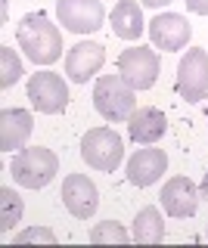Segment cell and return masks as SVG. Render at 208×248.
<instances>
[{
	"mask_svg": "<svg viewBox=\"0 0 208 248\" xmlns=\"http://www.w3.org/2000/svg\"><path fill=\"white\" fill-rule=\"evenodd\" d=\"M13 180L25 189H44L53 183V177L59 174V158L44 146H32V149H19L13 155Z\"/></svg>",
	"mask_w": 208,
	"mask_h": 248,
	"instance_id": "3957f363",
	"label": "cell"
},
{
	"mask_svg": "<svg viewBox=\"0 0 208 248\" xmlns=\"http://www.w3.org/2000/svg\"><path fill=\"white\" fill-rule=\"evenodd\" d=\"M165 130H168V121H165V115H161L156 106L134 108V115L128 118V134H130L134 143L152 146L156 140L165 137Z\"/></svg>",
	"mask_w": 208,
	"mask_h": 248,
	"instance_id": "9a60e30c",
	"label": "cell"
},
{
	"mask_svg": "<svg viewBox=\"0 0 208 248\" xmlns=\"http://www.w3.org/2000/svg\"><path fill=\"white\" fill-rule=\"evenodd\" d=\"M19 46L34 65H53L63 56V31L44 13H28L19 22Z\"/></svg>",
	"mask_w": 208,
	"mask_h": 248,
	"instance_id": "6da1fadb",
	"label": "cell"
},
{
	"mask_svg": "<svg viewBox=\"0 0 208 248\" xmlns=\"http://www.w3.org/2000/svg\"><path fill=\"white\" fill-rule=\"evenodd\" d=\"M32 130H34L32 112H25V108H3L0 112V149L3 152L25 149Z\"/></svg>",
	"mask_w": 208,
	"mask_h": 248,
	"instance_id": "5bb4252c",
	"label": "cell"
},
{
	"mask_svg": "<svg viewBox=\"0 0 208 248\" xmlns=\"http://www.w3.org/2000/svg\"><path fill=\"white\" fill-rule=\"evenodd\" d=\"M63 202L68 208V214L81 217V220H87V217H94L96 205H99V192L90 177L84 174H68L63 180Z\"/></svg>",
	"mask_w": 208,
	"mask_h": 248,
	"instance_id": "8fae6325",
	"label": "cell"
},
{
	"mask_svg": "<svg viewBox=\"0 0 208 248\" xmlns=\"http://www.w3.org/2000/svg\"><path fill=\"white\" fill-rule=\"evenodd\" d=\"M106 62V50L94 41H81L75 46H68L65 53V75L75 84H87V78H94Z\"/></svg>",
	"mask_w": 208,
	"mask_h": 248,
	"instance_id": "30bf717a",
	"label": "cell"
},
{
	"mask_svg": "<svg viewBox=\"0 0 208 248\" xmlns=\"http://www.w3.org/2000/svg\"><path fill=\"white\" fill-rule=\"evenodd\" d=\"M130 232L121 227V223H115V220H103V223H96L94 232H90V242L94 245H106V242H115V245H125L130 242Z\"/></svg>",
	"mask_w": 208,
	"mask_h": 248,
	"instance_id": "ffe728a7",
	"label": "cell"
},
{
	"mask_svg": "<svg viewBox=\"0 0 208 248\" xmlns=\"http://www.w3.org/2000/svg\"><path fill=\"white\" fill-rule=\"evenodd\" d=\"M161 208H165L171 217H192L199 208V189L190 177H171L165 186H161Z\"/></svg>",
	"mask_w": 208,
	"mask_h": 248,
	"instance_id": "7c38bea8",
	"label": "cell"
},
{
	"mask_svg": "<svg viewBox=\"0 0 208 248\" xmlns=\"http://www.w3.org/2000/svg\"><path fill=\"white\" fill-rule=\"evenodd\" d=\"M81 158L96 170H115L125 158V140L109 127H94L81 140Z\"/></svg>",
	"mask_w": 208,
	"mask_h": 248,
	"instance_id": "277c9868",
	"label": "cell"
},
{
	"mask_svg": "<svg viewBox=\"0 0 208 248\" xmlns=\"http://www.w3.org/2000/svg\"><path fill=\"white\" fill-rule=\"evenodd\" d=\"M199 196H202V199H208V170H205L202 183H199Z\"/></svg>",
	"mask_w": 208,
	"mask_h": 248,
	"instance_id": "cb8c5ba5",
	"label": "cell"
},
{
	"mask_svg": "<svg viewBox=\"0 0 208 248\" xmlns=\"http://www.w3.org/2000/svg\"><path fill=\"white\" fill-rule=\"evenodd\" d=\"M28 99L37 112L44 115H59L68 106V87L63 75L56 72H37L28 78Z\"/></svg>",
	"mask_w": 208,
	"mask_h": 248,
	"instance_id": "8992f818",
	"label": "cell"
},
{
	"mask_svg": "<svg viewBox=\"0 0 208 248\" xmlns=\"http://www.w3.org/2000/svg\"><path fill=\"white\" fill-rule=\"evenodd\" d=\"M56 16L68 31H75V34H90V31L103 28L106 10H103L99 0H59Z\"/></svg>",
	"mask_w": 208,
	"mask_h": 248,
	"instance_id": "ba28073f",
	"label": "cell"
},
{
	"mask_svg": "<svg viewBox=\"0 0 208 248\" xmlns=\"http://www.w3.org/2000/svg\"><path fill=\"white\" fill-rule=\"evenodd\" d=\"M22 220V199L19 192H13L10 186L0 189V230H13L16 223Z\"/></svg>",
	"mask_w": 208,
	"mask_h": 248,
	"instance_id": "ac0fdd59",
	"label": "cell"
},
{
	"mask_svg": "<svg viewBox=\"0 0 208 248\" xmlns=\"http://www.w3.org/2000/svg\"><path fill=\"white\" fill-rule=\"evenodd\" d=\"M118 75L134 90H149L159 78V56L149 46H130L118 56Z\"/></svg>",
	"mask_w": 208,
	"mask_h": 248,
	"instance_id": "52a82bcc",
	"label": "cell"
},
{
	"mask_svg": "<svg viewBox=\"0 0 208 248\" xmlns=\"http://www.w3.org/2000/svg\"><path fill=\"white\" fill-rule=\"evenodd\" d=\"M16 242L22 245V242H47V245H53L56 242V236H53L50 230H25V232H19L16 236Z\"/></svg>",
	"mask_w": 208,
	"mask_h": 248,
	"instance_id": "44dd1931",
	"label": "cell"
},
{
	"mask_svg": "<svg viewBox=\"0 0 208 248\" xmlns=\"http://www.w3.org/2000/svg\"><path fill=\"white\" fill-rule=\"evenodd\" d=\"M177 93L187 103H202L208 93V53L202 46L187 50V56L177 65Z\"/></svg>",
	"mask_w": 208,
	"mask_h": 248,
	"instance_id": "5b68a950",
	"label": "cell"
},
{
	"mask_svg": "<svg viewBox=\"0 0 208 248\" xmlns=\"http://www.w3.org/2000/svg\"><path fill=\"white\" fill-rule=\"evenodd\" d=\"M205 236H208V230H205Z\"/></svg>",
	"mask_w": 208,
	"mask_h": 248,
	"instance_id": "d4e9b609",
	"label": "cell"
},
{
	"mask_svg": "<svg viewBox=\"0 0 208 248\" xmlns=\"http://www.w3.org/2000/svg\"><path fill=\"white\" fill-rule=\"evenodd\" d=\"M143 10L137 6V0H118V6L112 10V31L121 41H137L143 34Z\"/></svg>",
	"mask_w": 208,
	"mask_h": 248,
	"instance_id": "2e32d148",
	"label": "cell"
},
{
	"mask_svg": "<svg viewBox=\"0 0 208 248\" xmlns=\"http://www.w3.org/2000/svg\"><path fill=\"white\" fill-rule=\"evenodd\" d=\"M94 106L106 121H128L137 108V90L121 75H103L94 87Z\"/></svg>",
	"mask_w": 208,
	"mask_h": 248,
	"instance_id": "7a4b0ae2",
	"label": "cell"
},
{
	"mask_svg": "<svg viewBox=\"0 0 208 248\" xmlns=\"http://www.w3.org/2000/svg\"><path fill=\"white\" fill-rule=\"evenodd\" d=\"M134 242L140 245H159L161 239H165V223H161V214L156 205H146L140 214H137L134 220Z\"/></svg>",
	"mask_w": 208,
	"mask_h": 248,
	"instance_id": "e0dca14e",
	"label": "cell"
},
{
	"mask_svg": "<svg viewBox=\"0 0 208 248\" xmlns=\"http://www.w3.org/2000/svg\"><path fill=\"white\" fill-rule=\"evenodd\" d=\"M149 37H152V46H159V50H165V53H177L190 44L192 28H190V22L177 13H159L156 19L149 22Z\"/></svg>",
	"mask_w": 208,
	"mask_h": 248,
	"instance_id": "9c48e42d",
	"label": "cell"
},
{
	"mask_svg": "<svg viewBox=\"0 0 208 248\" xmlns=\"http://www.w3.org/2000/svg\"><path fill=\"white\" fill-rule=\"evenodd\" d=\"M171 0H143V6H149V10H159V6H168Z\"/></svg>",
	"mask_w": 208,
	"mask_h": 248,
	"instance_id": "603a6c76",
	"label": "cell"
},
{
	"mask_svg": "<svg viewBox=\"0 0 208 248\" xmlns=\"http://www.w3.org/2000/svg\"><path fill=\"white\" fill-rule=\"evenodd\" d=\"M205 118H208V112H205Z\"/></svg>",
	"mask_w": 208,
	"mask_h": 248,
	"instance_id": "484cf974",
	"label": "cell"
},
{
	"mask_svg": "<svg viewBox=\"0 0 208 248\" xmlns=\"http://www.w3.org/2000/svg\"><path fill=\"white\" fill-rule=\"evenodd\" d=\"M187 3V10L190 13H196V16H208V0H183Z\"/></svg>",
	"mask_w": 208,
	"mask_h": 248,
	"instance_id": "7402d4cb",
	"label": "cell"
},
{
	"mask_svg": "<svg viewBox=\"0 0 208 248\" xmlns=\"http://www.w3.org/2000/svg\"><path fill=\"white\" fill-rule=\"evenodd\" d=\"M168 170V155L165 149H137L128 161V180L134 186H152L161 174Z\"/></svg>",
	"mask_w": 208,
	"mask_h": 248,
	"instance_id": "4fadbf2b",
	"label": "cell"
},
{
	"mask_svg": "<svg viewBox=\"0 0 208 248\" xmlns=\"http://www.w3.org/2000/svg\"><path fill=\"white\" fill-rule=\"evenodd\" d=\"M22 75L25 72H22V62L16 56V50H13V46H0V87L10 90Z\"/></svg>",
	"mask_w": 208,
	"mask_h": 248,
	"instance_id": "d6986e66",
	"label": "cell"
}]
</instances>
